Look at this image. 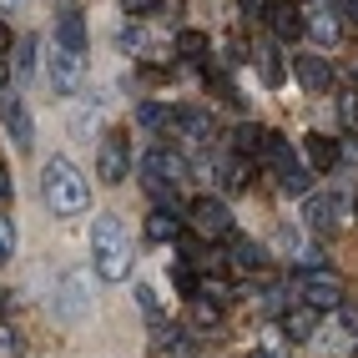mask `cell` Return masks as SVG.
I'll return each instance as SVG.
<instances>
[{
    "label": "cell",
    "mask_w": 358,
    "mask_h": 358,
    "mask_svg": "<svg viewBox=\"0 0 358 358\" xmlns=\"http://www.w3.org/2000/svg\"><path fill=\"white\" fill-rule=\"evenodd\" d=\"M41 197H45V207H51L56 217H76V212L91 207V182L81 177L76 162L51 157L41 166Z\"/></svg>",
    "instance_id": "6da1fadb"
},
{
    "label": "cell",
    "mask_w": 358,
    "mask_h": 358,
    "mask_svg": "<svg viewBox=\"0 0 358 358\" xmlns=\"http://www.w3.org/2000/svg\"><path fill=\"white\" fill-rule=\"evenodd\" d=\"M91 262H96V278L101 282H127L131 278V232L122 217H96L91 227Z\"/></svg>",
    "instance_id": "7a4b0ae2"
},
{
    "label": "cell",
    "mask_w": 358,
    "mask_h": 358,
    "mask_svg": "<svg viewBox=\"0 0 358 358\" xmlns=\"http://www.w3.org/2000/svg\"><path fill=\"white\" fill-rule=\"evenodd\" d=\"M182 177H187V157H182V152H172V147H152L147 157H141V182H147L152 197L172 202V192H177Z\"/></svg>",
    "instance_id": "3957f363"
},
{
    "label": "cell",
    "mask_w": 358,
    "mask_h": 358,
    "mask_svg": "<svg viewBox=\"0 0 358 358\" xmlns=\"http://www.w3.org/2000/svg\"><path fill=\"white\" fill-rule=\"evenodd\" d=\"M262 157L278 166V182H282V192H288V197H308V192H313V166H298V152H293L282 136L268 131V147H262Z\"/></svg>",
    "instance_id": "277c9868"
},
{
    "label": "cell",
    "mask_w": 358,
    "mask_h": 358,
    "mask_svg": "<svg viewBox=\"0 0 358 358\" xmlns=\"http://www.w3.org/2000/svg\"><path fill=\"white\" fill-rule=\"evenodd\" d=\"M298 298L308 303V308H338L343 303V288H338V273H328V268H303V278H298Z\"/></svg>",
    "instance_id": "5b68a950"
},
{
    "label": "cell",
    "mask_w": 358,
    "mask_h": 358,
    "mask_svg": "<svg viewBox=\"0 0 358 358\" xmlns=\"http://www.w3.org/2000/svg\"><path fill=\"white\" fill-rule=\"evenodd\" d=\"M187 222H192V232L207 237V243H217V237H232V212H227L217 197H197L192 207H187Z\"/></svg>",
    "instance_id": "8992f818"
},
{
    "label": "cell",
    "mask_w": 358,
    "mask_h": 358,
    "mask_svg": "<svg viewBox=\"0 0 358 358\" xmlns=\"http://www.w3.org/2000/svg\"><path fill=\"white\" fill-rule=\"evenodd\" d=\"M127 172H131L127 131H111V136L101 141V152H96V177H101L106 187H122V182H127Z\"/></svg>",
    "instance_id": "52a82bcc"
},
{
    "label": "cell",
    "mask_w": 358,
    "mask_h": 358,
    "mask_svg": "<svg viewBox=\"0 0 358 358\" xmlns=\"http://www.w3.org/2000/svg\"><path fill=\"white\" fill-rule=\"evenodd\" d=\"M86 313H91V282H86V273H66L61 293H56V318L61 323H81Z\"/></svg>",
    "instance_id": "ba28073f"
},
{
    "label": "cell",
    "mask_w": 358,
    "mask_h": 358,
    "mask_svg": "<svg viewBox=\"0 0 358 358\" xmlns=\"http://www.w3.org/2000/svg\"><path fill=\"white\" fill-rule=\"evenodd\" d=\"M81 81H86V56L61 45V51L51 56V86H56V96H76Z\"/></svg>",
    "instance_id": "9c48e42d"
},
{
    "label": "cell",
    "mask_w": 358,
    "mask_h": 358,
    "mask_svg": "<svg viewBox=\"0 0 358 358\" xmlns=\"http://www.w3.org/2000/svg\"><path fill=\"white\" fill-rule=\"evenodd\" d=\"M172 131H177L182 141H192V147H207V141H217V122H212L202 106L177 111V116H172Z\"/></svg>",
    "instance_id": "30bf717a"
},
{
    "label": "cell",
    "mask_w": 358,
    "mask_h": 358,
    "mask_svg": "<svg viewBox=\"0 0 358 358\" xmlns=\"http://www.w3.org/2000/svg\"><path fill=\"white\" fill-rule=\"evenodd\" d=\"M303 31L313 36L318 45H333L343 36V20H338V10L328 6V0H318V6H308V15H303Z\"/></svg>",
    "instance_id": "8fae6325"
},
{
    "label": "cell",
    "mask_w": 358,
    "mask_h": 358,
    "mask_svg": "<svg viewBox=\"0 0 358 358\" xmlns=\"http://www.w3.org/2000/svg\"><path fill=\"white\" fill-rule=\"evenodd\" d=\"M338 212H343V197H338V192H308L303 222L318 227V232H328V227H338Z\"/></svg>",
    "instance_id": "7c38bea8"
},
{
    "label": "cell",
    "mask_w": 358,
    "mask_h": 358,
    "mask_svg": "<svg viewBox=\"0 0 358 358\" xmlns=\"http://www.w3.org/2000/svg\"><path fill=\"white\" fill-rule=\"evenodd\" d=\"M303 152H308V166H313V172H333L338 157H343V147L333 136H323V131H308L303 136Z\"/></svg>",
    "instance_id": "4fadbf2b"
},
{
    "label": "cell",
    "mask_w": 358,
    "mask_h": 358,
    "mask_svg": "<svg viewBox=\"0 0 358 358\" xmlns=\"http://www.w3.org/2000/svg\"><path fill=\"white\" fill-rule=\"evenodd\" d=\"M0 122H6V131H10V141L20 152L36 141V127H31V111L20 106V101H0Z\"/></svg>",
    "instance_id": "5bb4252c"
},
{
    "label": "cell",
    "mask_w": 358,
    "mask_h": 358,
    "mask_svg": "<svg viewBox=\"0 0 358 358\" xmlns=\"http://www.w3.org/2000/svg\"><path fill=\"white\" fill-rule=\"evenodd\" d=\"M268 26H273L278 41H293L303 31V10L293 6V0H273V6H268Z\"/></svg>",
    "instance_id": "9a60e30c"
},
{
    "label": "cell",
    "mask_w": 358,
    "mask_h": 358,
    "mask_svg": "<svg viewBox=\"0 0 358 358\" xmlns=\"http://www.w3.org/2000/svg\"><path fill=\"white\" fill-rule=\"evenodd\" d=\"M227 243H232V268H237V273H252V278H257V273H262V262H268V252H262V248L252 243V237H237V232L227 237Z\"/></svg>",
    "instance_id": "2e32d148"
},
{
    "label": "cell",
    "mask_w": 358,
    "mask_h": 358,
    "mask_svg": "<svg viewBox=\"0 0 358 358\" xmlns=\"http://www.w3.org/2000/svg\"><path fill=\"white\" fill-rule=\"evenodd\" d=\"M56 41L66 51H86V15L81 10H61L56 15Z\"/></svg>",
    "instance_id": "e0dca14e"
},
{
    "label": "cell",
    "mask_w": 358,
    "mask_h": 358,
    "mask_svg": "<svg viewBox=\"0 0 358 358\" xmlns=\"http://www.w3.org/2000/svg\"><path fill=\"white\" fill-rule=\"evenodd\" d=\"M207 172L222 182V192H243V187H248V162L243 157H217Z\"/></svg>",
    "instance_id": "ac0fdd59"
},
{
    "label": "cell",
    "mask_w": 358,
    "mask_h": 358,
    "mask_svg": "<svg viewBox=\"0 0 358 358\" xmlns=\"http://www.w3.org/2000/svg\"><path fill=\"white\" fill-rule=\"evenodd\" d=\"M298 81H303L308 91H328V86H333V66H328L323 56H298Z\"/></svg>",
    "instance_id": "d6986e66"
},
{
    "label": "cell",
    "mask_w": 358,
    "mask_h": 358,
    "mask_svg": "<svg viewBox=\"0 0 358 358\" xmlns=\"http://www.w3.org/2000/svg\"><path fill=\"white\" fill-rule=\"evenodd\" d=\"M282 333H288V338L293 343H303V338H313V333H318V308H293V313L288 318H282Z\"/></svg>",
    "instance_id": "ffe728a7"
},
{
    "label": "cell",
    "mask_w": 358,
    "mask_h": 358,
    "mask_svg": "<svg viewBox=\"0 0 358 358\" xmlns=\"http://www.w3.org/2000/svg\"><path fill=\"white\" fill-rule=\"evenodd\" d=\"M252 61H257V71H262V86H268V91H278L282 81H288V66H282V56L273 51V45H262V51H257Z\"/></svg>",
    "instance_id": "44dd1931"
},
{
    "label": "cell",
    "mask_w": 358,
    "mask_h": 358,
    "mask_svg": "<svg viewBox=\"0 0 358 358\" xmlns=\"http://www.w3.org/2000/svg\"><path fill=\"white\" fill-rule=\"evenodd\" d=\"M232 147H237V157H257L262 147H268V131L252 127V122H243V127L232 131Z\"/></svg>",
    "instance_id": "7402d4cb"
},
{
    "label": "cell",
    "mask_w": 358,
    "mask_h": 358,
    "mask_svg": "<svg viewBox=\"0 0 358 358\" xmlns=\"http://www.w3.org/2000/svg\"><path fill=\"white\" fill-rule=\"evenodd\" d=\"M177 232H182V222L166 207H157L152 217H147V237H157V243H177Z\"/></svg>",
    "instance_id": "603a6c76"
},
{
    "label": "cell",
    "mask_w": 358,
    "mask_h": 358,
    "mask_svg": "<svg viewBox=\"0 0 358 358\" xmlns=\"http://www.w3.org/2000/svg\"><path fill=\"white\" fill-rule=\"evenodd\" d=\"M212 51V41L202 36V31H177V56H187V61H202Z\"/></svg>",
    "instance_id": "cb8c5ba5"
},
{
    "label": "cell",
    "mask_w": 358,
    "mask_h": 358,
    "mask_svg": "<svg viewBox=\"0 0 358 358\" xmlns=\"http://www.w3.org/2000/svg\"><path fill=\"white\" fill-rule=\"evenodd\" d=\"M217 318H222V303H212V298H192V323L197 328H217Z\"/></svg>",
    "instance_id": "d4e9b609"
},
{
    "label": "cell",
    "mask_w": 358,
    "mask_h": 358,
    "mask_svg": "<svg viewBox=\"0 0 358 358\" xmlns=\"http://www.w3.org/2000/svg\"><path fill=\"white\" fill-rule=\"evenodd\" d=\"M31 76H36V41L26 36L15 45V81H31Z\"/></svg>",
    "instance_id": "484cf974"
},
{
    "label": "cell",
    "mask_w": 358,
    "mask_h": 358,
    "mask_svg": "<svg viewBox=\"0 0 358 358\" xmlns=\"http://www.w3.org/2000/svg\"><path fill=\"white\" fill-rule=\"evenodd\" d=\"M136 122L157 131V127H172V111H166V106H157V101H141V106H136Z\"/></svg>",
    "instance_id": "4316f807"
},
{
    "label": "cell",
    "mask_w": 358,
    "mask_h": 358,
    "mask_svg": "<svg viewBox=\"0 0 358 358\" xmlns=\"http://www.w3.org/2000/svg\"><path fill=\"white\" fill-rule=\"evenodd\" d=\"M172 282L187 298H197V268H192V262H172Z\"/></svg>",
    "instance_id": "83f0119b"
},
{
    "label": "cell",
    "mask_w": 358,
    "mask_h": 358,
    "mask_svg": "<svg viewBox=\"0 0 358 358\" xmlns=\"http://www.w3.org/2000/svg\"><path fill=\"white\" fill-rule=\"evenodd\" d=\"M15 257V222L10 217H0V268Z\"/></svg>",
    "instance_id": "f1b7e54d"
},
{
    "label": "cell",
    "mask_w": 358,
    "mask_h": 358,
    "mask_svg": "<svg viewBox=\"0 0 358 358\" xmlns=\"http://www.w3.org/2000/svg\"><path fill=\"white\" fill-rule=\"evenodd\" d=\"M136 303H141V313H147V318H162V303H157L152 282H136Z\"/></svg>",
    "instance_id": "f546056e"
},
{
    "label": "cell",
    "mask_w": 358,
    "mask_h": 358,
    "mask_svg": "<svg viewBox=\"0 0 358 358\" xmlns=\"http://www.w3.org/2000/svg\"><path fill=\"white\" fill-rule=\"evenodd\" d=\"M197 293H202V298H212V303H227V298H232V282H222V278H207Z\"/></svg>",
    "instance_id": "4dcf8cb0"
},
{
    "label": "cell",
    "mask_w": 358,
    "mask_h": 358,
    "mask_svg": "<svg viewBox=\"0 0 358 358\" xmlns=\"http://www.w3.org/2000/svg\"><path fill=\"white\" fill-rule=\"evenodd\" d=\"M222 56H227V66H243V61H248V45L237 41V36H227V41H222Z\"/></svg>",
    "instance_id": "1f68e13d"
},
{
    "label": "cell",
    "mask_w": 358,
    "mask_h": 358,
    "mask_svg": "<svg viewBox=\"0 0 358 358\" xmlns=\"http://www.w3.org/2000/svg\"><path fill=\"white\" fill-rule=\"evenodd\" d=\"M20 353V338H15V328L0 323V358H15Z\"/></svg>",
    "instance_id": "d6a6232c"
},
{
    "label": "cell",
    "mask_w": 358,
    "mask_h": 358,
    "mask_svg": "<svg viewBox=\"0 0 358 358\" xmlns=\"http://www.w3.org/2000/svg\"><path fill=\"white\" fill-rule=\"evenodd\" d=\"M141 45H147V31H141V26H127V31H122V51H141Z\"/></svg>",
    "instance_id": "836d02e7"
},
{
    "label": "cell",
    "mask_w": 358,
    "mask_h": 358,
    "mask_svg": "<svg viewBox=\"0 0 358 358\" xmlns=\"http://www.w3.org/2000/svg\"><path fill=\"white\" fill-rule=\"evenodd\" d=\"M338 323H343L348 333H358V303H338Z\"/></svg>",
    "instance_id": "e575fe53"
},
{
    "label": "cell",
    "mask_w": 358,
    "mask_h": 358,
    "mask_svg": "<svg viewBox=\"0 0 358 358\" xmlns=\"http://www.w3.org/2000/svg\"><path fill=\"white\" fill-rule=\"evenodd\" d=\"M166 76H172V71H162V66H141V81H147V86H162Z\"/></svg>",
    "instance_id": "d590c367"
},
{
    "label": "cell",
    "mask_w": 358,
    "mask_h": 358,
    "mask_svg": "<svg viewBox=\"0 0 358 358\" xmlns=\"http://www.w3.org/2000/svg\"><path fill=\"white\" fill-rule=\"evenodd\" d=\"M122 6H127V10H131V15H147V10H152V6H157V0H122Z\"/></svg>",
    "instance_id": "8d00e7d4"
},
{
    "label": "cell",
    "mask_w": 358,
    "mask_h": 358,
    "mask_svg": "<svg viewBox=\"0 0 358 358\" xmlns=\"http://www.w3.org/2000/svg\"><path fill=\"white\" fill-rule=\"evenodd\" d=\"M343 10H348V20H353V36H358V0H343Z\"/></svg>",
    "instance_id": "74e56055"
},
{
    "label": "cell",
    "mask_w": 358,
    "mask_h": 358,
    "mask_svg": "<svg viewBox=\"0 0 358 358\" xmlns=\"http://www.w3.org/2000/svg\"><path fill=\"white\" fill-rule=\"evenodd\" d=\"M6 51H10V26L0 20V56H6Z\"/></svg>",
    "instance_id": "f35d334b"
},
{
    "label": "cell",
    "mask_w": 358,
    "mask_h": 358,
    "mask_svg": "<svg viewBox=\"0 0 358 358\" xmlns=\"http://www.w3.org/2000/svg\"><path fill=\"white\" fill-rule=\"evenodd\" d=\"M0 197H10V177H6V166H0Z\"/></svg>",
    "instance_id": "ab89813d"
},
{
    "label": "cell",
    "mask_w": 358,
    "mask_h": 358,
    "mask_svg": "<svg viewBox=\"0 0 358 358\" xmlns=\"http://www.w3.org/2000/svg\"><path fill=\"white\" fill-rule=\"evenodd\" d=\"M252 358H278V353H268V348H252Z\"/></svg>",
    "instance_id": "60d3db41"
},
{
    "label": "cell",
    "mask_w": 358,
    "mask_h": 358,
    "mask_svg": "<svg viewBox=\"0 0 358 358\" xmlns=\"http://www.w3.org/2000/svg\"><path fill=\"white\" fill-rule=\"evenodd\" d=\"M243 6H248V10H252V6H257V10H262V0H243Z\"/></svg>",
    "instance_id": "b9f144b4"
},
{
    "label": "cell",
    "mask_w": 358,
    "mask_h": 358,
    "mask_svg": "<svg viewBox=\"0 0 358 358\" xmlns=\"http://www.w3.org/2000/svg\"><path fill=\"white\" fill-rule=\"evenodd\" d=\"M6 76H10V71H6V66H0V86H6Z\"/></svg>",
    "instance_id": "7bdbcfd3"
},
{
    "label": "cell",
    "mask_w": 358,
    "mask_h": 358,
    "mask_svg": "<svg viewBox=\"0 0 358 358\" xmlns=\"http://www.w3.org/2000/svg\"><path fill=\"white\" fill-rule=\"evenodd\" d=\"M0 6H15V0H0Z\"/></svg>",
    "instance_id": "ee69618b"
},
{
    "label": "cell",
    "mask_w": 358,
    "mask_h": 358,
    "mask_svg": "<svg viewBox=\"0 0 358 358\" xmlns=\"http://www.w3.org/2000/svg\"><path fill=\"white\" fill-rule=\"evenodd\" d=\"M0 308H6V298H0Z\"/></svg>",
    "instance_id": "f6af8a7d"
}]
</instances>
